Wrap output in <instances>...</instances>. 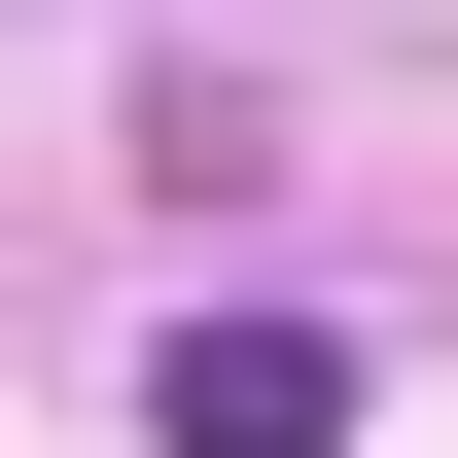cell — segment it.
<instances>
[{"label":"cell","mask_w":458,"mask_h":458,"mask_svg":"<svg viewBox=\"0 0 458 458\" xmlns=\"http://www.w3.org/2000/svg\"><path fill=\"white\" fill-rule=\"evenodd\" d=\"M141 458H352V352L318 318H176L141 352Z\"/></svg>","instance_id":"obj_1"}]
</instances>
